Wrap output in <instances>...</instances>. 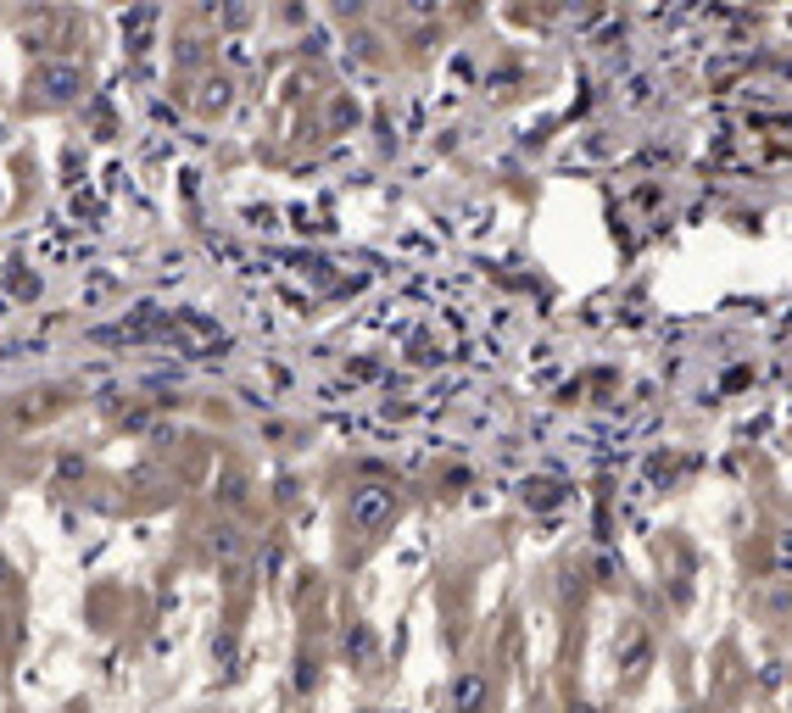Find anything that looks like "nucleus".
<instances>
[{"label": "nucleus", "instance_id": "1", "mask_svg": "<svg viewBox=\"0 0 792 713\" xmlns=\"http://www.w3.org/2000/svg\"><path fill=\"white\" fill-rule=\"evenodd\" d=\"M346 513H351V524H358L364 535H375V529H386L397 518V496L386 485H358L351 502H346Z\"/></svg>", "mask_w": 792, "mask_h": 713}, {"label": "nucleus", "instance_id": "2", "mask_svg": "<svg viewBox=\"0 0 792 713\" xmlns=\"http://www.w3.org/2000/svg\"><path fill=\"white\" fill-rule=\"evenodd\" d=\"M486 696H491V674L486 669H458V680H453V713H486Z\"/></svg>", "mask_w": 792, "mask_h": 713}, {"label": "nucleus", "instance_id": "3", "mask_svg": "<svg viewBox=\"0 0 792 713\" xmlns=\"http://www.w3.org/2000/svg\"><path fill=\"white\" fill-rule=\"evenodd\" d=\"M213 552H218V558H235V552H240V541H235V529H218V541H213Z\"/></svg>", "mask_w": 792, "mask_h": 713}, {"label": "nucleus", "instance_id": "4", "mask_svg": "<svg viewBox=\"0 0 792 713\" xmlns=\"http://www.w3.org/2000/svg\"><path fill=\"white\" fill-rule=\"evenodd\" d=\"M536 713H553V707H547V702H542V707H536Z\"/></svg>", "mask_w": 792, "mask_h": 713}, {"label": "nucleus", "instance_id": "5", "mask_svg": "<svg viewBox=\"0 0 792 713\" xmlns=\"http://www.w3.org/2000/svg\"><path fill=\"white\" fill-rule=\"evenodd\" d=\"M358 713H375V707H358Z\"/></svg>", "mask_w": 792, "mask_h": 713}]
</instances>
